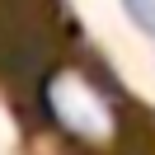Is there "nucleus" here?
Instances as JSON below:
<instances>
[{
	"mask_svg": "<svg viewBox=\"0 0 155 155\" xmlns=\"http://www.w3.org/2000/svg\"><path fill=\"white\" fill-rule=\"evenodd\" d=\"M122 5H127V19H132L141 33L155 38V0H122Z\"/></svg>",
	"mask_w": 155,
	"mask_h": 155,
	"instance_id": "nucleus-1",
	"label": "nucleus"
}]
</instances>
